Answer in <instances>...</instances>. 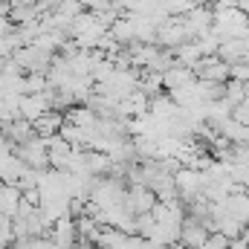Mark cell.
Returning <instances> with one entry per match:
<instances>
[{
    "label": "cell",
    "instance_id": "8",
    "mask_svg": "<svg viewBox=\"0 0 249 249\" xmlns=\"http://www.w3.org/2000/svg\"><path fill=\"white\" fill-rule=\"evenodd\" d=\"M232 78L241 81V84H249V61H241L232 67Z\"/></svg>",
    "mask_w": 249,
    "mask_h": 249
},
{
    "label": "cell",
    "instance_id": "1",
    "mask_svg": "<svg viewBox=\"0 0 249 249\" xmlns=\"http://www.w3.org/2000/svg\"><path fill=\"white\" fill-rule=\"evenodd\" d=\"M157 194L151 191L148 186H127V194H124V209L139 217V214H151L157 209Z\"/></svg>",
    "mask_w": 249,
    "mask_h": 249
},
{
    "label": "cell",
    "instance_id": "5",
    "mask_svg": "<svg viewBox=\"0 0 249 249\" xmlns=\"http://www.w3.org/2000/svg\"><path fill=\"white\" fill-rule=\"evenodd\" d=\"M20 203H23V191L18 186H3L0 183V214L3 217H15L18 214V209H20Z\"/></svg>",
    "mask_w": 249,
    "mask_h": 249
},
{
    "label": "cell",
    "instance_id": "7",
    "mask_svg": "<svg viewBox=\"0 0 249 249\" xmlns=\"http://www.w3.org/2000/svg\"><path fill=\"white\" fill-rule=\"evenodd\" d=\"M197 78H194V70H188V67H171L165 75H162V84H165V90H183V87H188V84H194Z\"/></svg>",
    "mask_w": 249,
    "mask_h": 249
},
{
    "label": "cell",
    "instance_id": "6",
    "mask_svg": "<svg viewBox=\"0 0 249 249\" xmlns=\"http://www.w3.org/2000/svg\"><path fill=\"white\" fill-rule=\"evenodd\" d=\"M61 124H64V113L50 110V113H44L38 122H32V127H35V136H38V139H53V136H58Z\"/></svg>",
    "mask_w": 249,
    "mask_h": 249
},
{
    "label": "cell",
    "instance_id": "2",
    "mask_svg": "<svg viewBox=\"0 0 249 249\" xmlns=\"http://www.w3.org/2000/svg\"><path fill=\"white\" fill-rule=\"evenodd\" d=\"M50 241L55 244L58 249H75L81 244V235H78V220L70 214V217H61L53 223L50 229Z\"/></svg>",
    "mask_w": 249,
    "mask_h": 249
},
{
    "label": "cell",
    "instance_id": "4",
    "mask_svg": "<svg viewBox=\"0 0 249 249\" xmlns=\"http://www.w3.org/2000/svg\"><path fill=\"white\" fill-rule=\"evenodd\" d=\"M209 238H212V229L206 226V223H200V220H194V217H186V223H183V229H180V244L186 249H203L209 244Z\"/></svg>",
    "mask_w": 249,
    "mask_h": 249
},
{
    "label": "cell",
    "instance_id": "3",
    "mask_svg": "<svg viewBox=\"0 0 249 249\" xmlns=\"http://www.w3.org/2000/svg\"><path fill=\"white\" fill-rule=\"evenodd\" d=\"M194 75L197 81H214V84H226L232 78V67L223 61L220 55H212V58H203V61L194 67Z\"/></svg>",
    "mask_w": 249,
    "mask_h": 249
},
{
    "label": "cell",
    "instance_id": "9",
    "mask_svg": "<svg viewBox=\"0 0 249 249\" xmlns=\"http://www.w3.org/2000/svg\"><path fill=\"white\" fill-rule=\"evenodd\" d=\"M191 3H194V6H214L217 0H191Z\"/></svg>",
    "mask_w": 249,
    "mask_h": 249
}]
</instances>
